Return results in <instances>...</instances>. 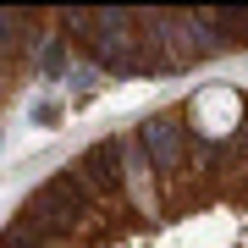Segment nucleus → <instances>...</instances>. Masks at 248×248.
<instances>
[{"label": "nucleus", "mask_w": 248, "mask_h": 248, "mask_svg": "<svg viewBox=\"0 0 248 248\" xmlns=\"http://www.w3.org/2000/svg\"><path fill=\"white\" fill-rule=\"evenodd\" d=\"M39 72H45V78H66V39H61V33L45 39V50H39Z\"/></svg>", "instance_id": "nucleus-1"}, {"label": "nucleus", "mask_w": 248, "mask_h": 248, "mask_svg": "<svg viewBox=\"0 0 248 248\" xmlns=\"http://www.w3.org/2000/svg\"><path fill=\"white\" fill-rule=\"evenodd\" d=\"M33 122H39V127H55V122H61V105H39Z\"/></svg>", "instance_id": "nucleus-2"}]
</instances>
